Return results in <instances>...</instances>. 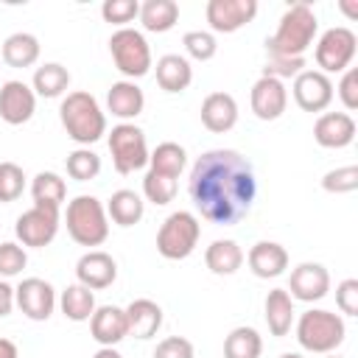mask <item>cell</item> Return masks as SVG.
Segmentation results:
<instances>
[{"label": "cell", "mask_w": 358, "mask_h": 358, "mask_svg": "<svg viewBox=\"0 0 358 358\" xmlns=\"http://www.w3.org/2000/svg\"><path fill=\"white\" fill-rule=\"evenodd\" d=\"M187 193L201 218L218 227H235L255 204L257 176L243 154L232 148H213L193 162Z\"/></svg>", "instance_id": "cell-1"}, {"label": "cell", "mask_w": 358, "mask_h": 358, "mask_svg": "<svg viewBox=\"0 0 358 358\" xmlns=\"http://www.w3.org/2000/svg\"><path fill=\"white\" fill-rule=\"evenodd\" d=\"M319 34V20L308 3H294L282 11L277 31L266 39V53L274 59H305Z\"/></svg>", "instance_id": "cell-2"}, {"label": "cell", "mask_w": 358, "mask_h": 358, "mask_svg": "<svg viewBox=\"0 0 358 358\" xmlns=\"http://www.w3.org/2000/svg\"><path fill=\"white\" fill-rule=\"evenodd\" d=\"M59 120H62L67 137L73 143H78L81 148H90L92 143H98L106 134V115H103L101 103L95 101V95L84 92V90L67 92L62 98Z\"/></svg>", "instance_id": "cell-3"}, {"label": "cell", "mask_w": 358, "mask_h": 358, "mask_svg": "<svg viewBox=\"0 0 358 358\" xmlns=\"http://www.w3.org/2000/svg\"><path fill=\"white\" fill-rule=\"evenodd\" d=\"M344 336H347V324L333 310L310 308L296 319V341L308 352H316V355L336 352V347H341Z\"/></svg>", "instance_id": "cell-4"}, {"label": "cell", "mask_w": 358, "mask_h": 358, "mask_svg": "<svg viewBox=\"0 0 358 358\" xmlns=\"http://www.w3.org/2000/svg\"><path fill=\"white\" fill-rule=\"evenodd\" d=\"M67 232L78 246H101L109 238V215L106 207L95 196H76L67 201Z\"/></svg>", "instance_id": "cell-5"}, {"label": "cell", "mask_w": 358, "mask_h": 358, "mask_svg": "<svg viewBox=\"0 0 358 358\" xmlns=\"http://www.w3.org/2000/svg\"><path fill=\"white\" fill-rule=\"evenodd\" d=\"M199 235H201L199 218L187 210H176L162 221V227L157 232V252L165 260H185L193 255Z\"/></svg>", "instance_id": "cell-6"}, {"label": "cell", "mask_w": 358, "mask_h": 358, "mask_svg": "<svg viewBox=\"0 0 358 358\" xmlns=\"http://www.w3.org/2000/svg\"><path fill=\"white\" fill-rule=\"evenodd\" d=\"M109 53H112L115 67L126 76V81L143 78L151 70V48L145 36L134 28H117L109 36Z\"/></svg>", "instance_id": "cell-7"}, {"label": "cell", "mask_w": 358, "mask_h": 358, "mask_svg": "<svg viewBox=\"0 0 358 358\" xmlns=\"http://www.w3.org/2000/svg\"><path fill=\"white\" fill-rule=\"evenodd\" d=\"M109 154H112V165L117 173H134L140 168L148 165V143H145V131L134 123H117L112 126L109 137H106Z\"/></svg>", "instance_id": "cell-8"}, {"label": "cell", "mask_w": 358, "mask_h": 358, "mask_svg": "<svg viewBox=\"0 0 358 358\" xmlns=\"http://www.w3.org/2000/svg\"><path fill=\"white\" fill-rule=\"evenodd\" d=\"M355 48H358V39H355V34L350 28H344V25L327 28L316 39V50H313L319 73H324V76L344 73L355 59Z\"/></svg>", "instance_id": "cell-9"}, {"label": "cell", "mask_w": 358, "mask_h": 358, "mask_svg": "<svg viewBox=\"0 0 358 358\" xmlns=\"http://www.w3.org/2000/svg\"><path fill=\"white\" fill-rule=\"evenodd\" d=\"M59 210L56 207H42V204H34L31 210H25L17 224H14V235L22 246H31V249H42L48 246L56 232H59Z\"/></svg>", "instance_id": "cell-10"}, {"label": "cell", "mask_w": 358, "mask_h": 358, "mask_svg": "<svg viewBox=\"0 0 358 358\" xmlns=\"http://www.w3.org/2000/svg\"><path fill=\"white\" fill-rule=\"evenodd\" d=\"M257 0H210L204 17L210 22V34H235L257 17Z\"/></svg>", "instance_id": "cell-11"}, {"label": "cell", "mask_w": 358, "mask_h": 358, "mask_svg": "<svg viewBox=\"0 0 358 358\" xmlns=\"http://www.w3.org/2000/svg\"><path fill=\"white\" fill-rule=\"evenodd\" d=\"M14 299H17V308L22 310V316H28L31 322H48L56 308V291L42 277H25L14 288Z\"/></svg>", "instance_id": "cell-12"}, {"label": "cell", "mask_w": 358, "mask_h": 358, "mask_svg": "<svg viewBox=\"0 0 358 358\" xmlns=\"http://www.w3.org/2000/svg\"><path fill=\"white\" fill-rule=\"evenodd\" d=\"M291 92H294V101L299 109L324 112L333 101V81H330V76H324L319 70H302L299 76H294Z\"/></svg>", "instance_id": "cell-13"}, {"label": "cell", "mask_w": 358, "mask_h": 358, "mask_svg": "<svg viewBox=\"0 0 358 358\" xmlns=\"http://www.w3.org/2000/svg\"><path fill=\"white\" fill-rule=\"evenodd\" d=\"M291 299H299V302H319L327 296L330 291V271L322 266V263H299L296 268H291V277H288V288Z\"/></svg>", "instance_id": "cell-14"}, {"label": "cell", "mask_w": 358, "mask_h": 358, "mask_svg": "<svg viewBox=\"0 0 358 358\" xmlns=\"http://www.w3.org/2000/svg\"><path fill=\"white\" fill-rule=\"evenodd\" d=\"M36 112V95L25 81H6L0 87V117L8 126H22L34 117Z\"/></svg>", "instance_id": "cell-15"}, {"label": "cell", "mask_w": 358, "mask_h": 358, "mask_svg": "<svg viewBox=\"0 0 358 358\" xmlns=\"http://www.w3.org/2000/svg\"><path fill=\"white\" fill-rule=\"evenodd\" d=\"M249 103H252L255 117H260V120H277L285 112V106H288V90H285V84L280 78L260 76L252 84Z\"/></svg>", "instance_id": "cell-16"}, {"label": "cell", "mask_w": 358, "mask_h": 358, "mask_svg": "<svg viewBox=\"0 0 358 358\" xmlns=\"http://www.w3.org/2000/svg\"><path fill=\"white\" fill-rule=\"evenodd\" d=\"M76 280L81 285H87L90 291H101V288H109L115 280H117V263L109 252H101V249H90L78 257L76 263Z\"/></svg>", "instance_id": "cell-17"}, {"label": "cell", "mask_w": 358, "mask_h": 358, "mask_svg": "<svg viewBox=\"0 0 358 358\" xmlns=\"http://www.w3.org/2000/svg\"><path fill=\"white\" fill-rule=\"evenodd\" d=\"M313 140L322 148H347L355 140V120L347 112H324L313 123Z\"/></svg>", "instance_id": "cell-18"}, {"label": "cell", "mask_w": 358, "mask_h": 358, "mask_svg": "<svg viewBox=\"0 0 358 358\" xmlns=\"http://www.w3.org/2000/svg\"><path fill=\"white\" fill-rule=\"evenodd\" d=\"M90 333L101 347H115L129 336L126 310L117 305H98L90 316Z\"/></svg>", "instance_id": "cell-19"}, {"label": "cell", "mask_w": 358, "mask_h": 358, "mask_svg": "<svg viewBox=\"0 0 358 358\" xmlns=\"http://www.w3.org/2000/svg\"><path fill=\"white\" fill-rule=\"evenodd\" d=\"M246 263H249V268H252L255 277H260V280H274V277H280V274L288 268V252H285V246L277 243V241H257V243L249 249Z\"/></svg>", "instance_id": "cell-20"}, {"label": "cell", "mask_w": 358, "mask_h": 358, "mask_svg": "<svg viewBox=\"0 0 358 358\" xmlns=\"http://www.w3.org/2000/svg\"><path fill=\"white\" fill-rule=\"evenodd\" d=\"M201 123L213 134H224L238 123V101L229 92H210L201 101Z\"/></svg>", "instance_id": "cell-21"}, {"label": "cell", "mask_w": 358, "mask_h": 358, "mask_svg": "<svg viewBox=\"0 0 358 358\" xmlns=\"http://www.w3.org/2000/svg\"><path fill=\"white\" fill-rule=\"evenodd\" d=\"M143 106H145V95H143V90L134 81H126V78L115 81L109 87V92H106V109L115 117H120L123 123L134 120L143 112Z\"/></svg>", "instance_id": "cell-22"}, {"label": "cell", "mask_w": 358, "mask_h": 358, "mask_svg": "<svg viewBox=\"0 0 358 358\" xmlns=\"http://www.w3.org/2000/svg\"><path fill=\"white\" fill-rule=\"evenodd\" d=\"M123 310H126L129 336H134L140 341L151 338L162 327V308L154 299H131Z\"/></svg>", "instance_id": "cell-23"}, {"label": "cell", "mask_w": 358, "mask_h": 358, "mask_svg": "<svg viewBox=\"0 0 358 358\" xmlns=\"http://www.w3.org/2000/svg\"><path fill=\"white\" fill-rule=\"evenodd\" d=\"M263 316H266V324H268V333L282 338L291 333L294 327V299L285 288H271L266 294V302H263Z\"/></svg>", "instance_id": "cell-24"}, {"label": "cell", "mask_w": 358, "mask_h": 358, "mask_svg": "<svg viewBox=\"0 0 358 358\" xmlns=\"http://www.w3.org/2000/svg\"><path fill=\"white\" fill-rule=\"evenodd\" d=\"M193 81V67L179 53H165L157 59V84L165 92H185Z\"/></svg>", "instance_id": "cell-25"}, {"label": "cell", "mask_w": 358, "mask_h": 358, "mask_svg": "<svg viewBox=\"0 0 358 358\" xmlns=\"http://www.w3.org/2000/svg\"><path fill=\"white\" fill-rule=\"evenodd\" d=\"M39 50H42V48H39V39H36L34 34H28V31H17V34L6 36L0 56H3V62H6L8 67L22 70V67L36 64Z\"/></svg>", "instance_id": "cell-26"}, {"label": "cell", "mask_w": 358, "mask_h": 358, "mask_svg": "<svg viewBox=\"0 0 358 358\" xmlns=\"http://www.w3.org/2000/svg\"><path fill=\"white\" fill-rule=\"evenodd\" d=\"M204 263H207V268H210L213 274L229 277V274H235V271L243 266V249H241L235 241H229V238L213 241V243L204 249Z\"/></svg>", "instance_id": "cell-27"}, {"label": "cell", "mask_w": 358, "mask_h": 358, "mask_svg": "<svg viewBox=\"0 0 358 358\" xmlns=\"http://www.w3.org/2000/svg\"><path fill=\"white\" fill-rule=\"evenodd\" d=\"M145 213V201L140 199V193L123 187V190H115L106 201V215L117 224V227H134Z\"/></svg>", "instance_id": "cell-28"}, {"label": "cell", "mask_w": 358, "mask_h": 358, "mask_svg": "<svg viewBox=\"0 0 358 358\" xmlns=\"http://www.w3.org/2000/svg\"><path fill=\"white\" fill-rule=\"evenodd\" d=\"M137 20L151 34H165L179 22V6L173 0H145L140 3Z\"/></svg>", "instance_id": "cell-29"}, {"label": "cell", "mask_w": 358, "mask_h": 358, "mask_svg": "<svg viewBox=\"0 0 358 358\" xmlns=\"http://www.w3.org/2000/svg\"><path fill=\"white\" fill-rule=\"evenodd\" d=\"M70 87V73L64 64L59 62H45L42 67L34 70V81H31V90L34 95L39 98H59L64 95Z\"/></svg>", "instance_id": "cell-30"}, {"label": "cell", "mask_w": 358, "mask_h": 358, "mask_svg": "<svg viewBox=\"0 0 358 358\" xmlns=\"http://www.w3.org/2000/svg\"><path fill=\"white\" fill-rule=\"evenodd\" d=\"M59 308H62V313H64L70 322H90V316L95 313L98 305H95V294H92L87 285L73 282V285H67V288L62 291Z\"/></svg>", "instance_id": "cell-31"}, {"label": "cell", "mask_w": 358, "mask_h": 358, "mask_svg": "<svg viewBox=\"0 0 358 358\" xmlns=\"http://www.w3.org/2000/svg\"><path fill=\"white\" fill-rule=\"evenodd\" d=\"M31 196H34V204H42V207H62V201L67 199V185L59 173L53 171H42L34 176L31 182Z\"/></svg>", "instance_id": "cell-32"}, {"label": "cell", "mask_w": 358, "mask_h": 358, "mask_svg": "<svg viewBox=\"0 0 358 358\" xmlns=\"http://www.w3.org/2000/svg\"><path fill=\"white\" fill-rule=\"evenodd\" d=\"M263 352V338L255 327H235L224 338V358H260Z\"/></svg>", "instance_id": "cell-33"}, {"label": "cell", "mask_w": 358, "mask_h": 358, "mask_svg": "<svg viewBox=\"0 0 358 358\" xmlns=\"http://www.w3.org/2000/svg\"><path fill=\"white\" fill-rule=\"evenodd\" d=\"M148 165H151V171H157V173H165V176H173V179H179V173L185 171V165H187V151L179 145V143H159L151 154H148Z\"/></svg>", "instance_id": "cell-34"}, {"label": "cell", "mask_w": 358, "mask_h": 358, "mask_svg": "<svg viewBox=\"0 0 358 358\" xmlns=\"http://www.w3.org/2000/svg\"><path fill=\"white\" fill-rule=\"evenodd\" d=\"M67 173L76 182H90L101 173V157L92 148H76L67 154Z\"/></svg>", "instance_id": "cell-35"}, {"label": "cell", "mask_w": 358, "mask_h": 358, "mask_svg": "<svg viewBox=\"0 0 358 358\" xmlns=\"http://www.w3.org/2000/svg\"><path fill=\"white\" fill-rule=\"evenodd\" d=\"M143 196L157 204V207H165L173 201L176 196V179L173 176H165V173H157L148 168V173L143 176Z\"/></svg>", "instance_id": "cell-36"}, {"label": "cell", "mask_w": 358, "mask_h": 358, "mask_svg": "<svg viewBox=\"0 0 358 358\" xmlns=\"http://www.w3.org/2000/svg\"><path fill=\"white\" fill-rule=\"evenodd\" d=\"M25 190V173L17 162H0V201H17Z\"/></svg>", "instance_id": "cell-37"}, {"label": "cell", "mask_w": 358, "mask_h": 358, "mask_svg": "<svg viewBox=\"0 0 358 358\" xmlns=\"http://www.w3.org/2000/svg\"><path fill=\"white\" fill-rule=\"evenodd\" d=\"M182 45H185L187 56L196 59V62H210L215 56V50H218V42H215V36L210 31H187L182 36Z\"/></svg>", "instance_id": "cell-38"}, {"label": "cell", "mask_w": 358, "mask_h": 358, "mask_svg": "<svg viewBox=\"0 0 358 358\" xmlns=\"http://www.w3.org/2000/svg\"><path fill=\"white\" fill-rule=\"evenodd\" d=\"M355 187H358V168L355 165L333 168L322 176V190H327V193H352Z\"/></svg>", "instance_id": "cell-39"}, {"label": "cell", "mask_w": 358, "mask_h": 358, "mask_svg": "<svg viewBox=\"0 0 358 358\" xmlns=\"http://www.w3.org/2000/svg\"><path fill=\"white\" fill-rule=\"evenodd\" d=\"M25 266H28L25 246L11 243V241H3V243H0V277H3V280L17 277Z\"/></svg>", "instance_id": "cell-40"}, {"label": "cell", "mask_w": 358, "mask_h": 358, "mask_svg": "<svg viewBox=\"0 0 358 358\" xmlns=\"http://www.w3.org/2000/svg\"><path fill=\"white\" fill-rule=\"evenodd\" d=\"M137 14H140L137 0H103V6H101V17L120 28H126V22H131Z\"/></svg>", "instance_id": "cell-41"}, {"label": "cell", "mask_w": 358, "mask_h": 358, "mask_svg": "<svg viewBox=\"0 0 358 358\" xmlns=\"http://www.w3.org/2000/svg\"><path fill=\"white\" fill-rule=\"evenodd\" d=\"M333 90H336V95L341 98L347 115H350L352 109H358V70H355V67H347L344 76H341V81H338V87H333Z\"/></svg>", "instance_id": "cell-42"}, {"label": "cell", "mask_w": 358, "mask_h": 358, "mask_svg": "<svg viewBox=\"0 0 358 358\" xmlns=\"http://www.w3.org/2000/svg\"><path fill=\"white\" fill-rule=\"evenodd\" d=\"M336 305L344 316H358V280H341L336 285Z\"/></svg>", "instance_id": "cell-43"}, {"label": "cell", "mask_w": 358, "mask_h": 358, "mask_svg": "<svg viewBox=\"0 0 358 358\" xmlns=\"http://www.w3.org/2000/svg\"><path fill=\"white\" fill-rule=\"evenodd\" d=\"M154 358H193V344L185 336H168L157 344Z\"/></svg>", "instance_id": "cell-44"}, {"label": "cell", "mask_w": 358, "mask_h": 358, "mask_svg": "<svg viewBox=\"0 0 358 358\" xmlns=\"http://www.w3.org/2000/svg\"><path fill=\"white\" fill-rule=\"evenodd\" d=\"M302 67H305V59H274V56H268V62L263 67V76H271V78L285 81L291 76H299Z\"/></svg>", "instance_id": "cell-45"}, {"label": "cell", "mask_w": 358, "mask_h": 358, "mask_svg": "<svg viewBox=\"0 0 358 358\" xmlns=\"http://www.w3.org/2000/svg\"><path fill=\"white\" fill-rule=\"evenodd\" d=\"M14 305H17V299H14V285H11L8 280H0V319L8 316V313L14 310Z\"/></svg>", "instance_id": "cell-46"}, {"label": "cell", "mask_w": 358, "mask_h": 358, "mask_svg": "<svg viewBox=\"0 0 358 358\" xmlns=\"http://www.w3.org/2000/svg\"><path fill=\"white\" fill-rule=\"evenodd\" d=\"M0 358H20L17 344H14V341H8V338H0Z\"/></svg>", "instance_id": "cell-47"}, {"label": "cell", "mask_w": 358, "mask_h": 358, "mask_svg": "<svg viewBox=\"0 0 358 358\" xmlns=\"http://www.w3.org/2000/svg\"><path fill=\"white\" fill-rule=\"evenodd\" d=\"M92 358H123V355H120L115 347H101V350H98Z\"/></svg>", "instance_id": "cell-48"}, {"label": "cell", "mask_w": 358, "mask_h": 358, "mask_svg": "<svg viewBox=\"0 0 358 358\" xmlns=\"http://www.w3.org/2000/svg\"><path fill=\"white\" fill-rule=\"evenodd\" d=\"M341 11H344L350 20H355V17H358V6H352V3H347V0H341Z\"/></svg>", "instance_id": "cell-49"}, {"label": "cell", "mask_w": 358, "mask_h": 358, "mask_svg": "<svg viewBox=\"0 0 358 358\" xmlns=\"http://www.w3.org/2000/svg\"><path fill=\"white\" fill-rule=\"evenodd\" d=\"M280 358H305V355H299V352H282Z\"/></svg>", "instance_id": "cell-50"}, {"label": "cell", "mask_w": 358, "mask_h": 358, "mask_svg": "<svg viewBox=\"0 0 358 358\" xmlns=\"http://www.w3.org/2000/svg\"><path fill=\"white\" fill-rule=\"evenodd\" d=\"M324 358H341V355H336V352H327V355H324Z\"/></svg>", "instance_id": "cell-51"}]
</instances>
